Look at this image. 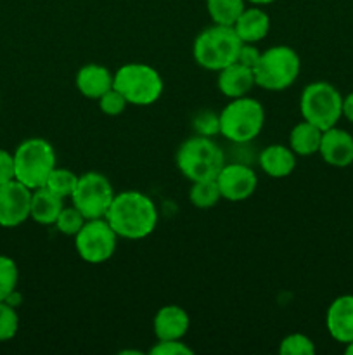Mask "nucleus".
Returning <instances> with one entry per match:
<instances>
[{
	"instance_id": "obj_1",
	"label": "nucleus",
	"mask_w": 353,
	"mask_h": 355,
	"mask_svg": "<svg viewBox=\"0 0 353 355\" xmlns=\"http://www.w3.org/2000/svg\"><path fill=\"white\" fill-rule=\"evenodd\" d=\"M107 222L118 238L138 241L154 232L158 225V208L147 194L128 189L114 194L106 214Z\"/></svg>"
},
{
	"instance_id": "obj_2",
	"label": "nucleus",
	"mask_w": 353,
	"mask_h": 355,
	"mask_svg": "<svg viewBox=\"0 0 353 355\" xmlns=\"http://www.w3.org/2000/svg\"><path fill=\"white\" fill-rule=\"evenodd\" d=\"M175 163L179 172L190 182L217 179L225 165V155L213 137L192 135L176 149Z\"/></svg>"
},
{
	"instance_id": "obj_3",
	"label": "nucleus",
	"mask_w": 353,
	"mask_h": 355,
	"mask_svg": "<svg viewBox=\"0 0 353 355\" xmlns=\"http://www.w3.org/2000/svg\"><path fill=\"white\" fill-rule=\"evenodd\" d=\"M242 42L232 26L211 24L201 31L192 44V55L197 66L218 73L225 66L237 61Z\"/></svg>"
},
{
	"instance_id": "obj_4",
	"label": "nucleus",
	"mask_w": 353,
	"mask_h": 355,
	"mask_svg": "<svg viewBox=\"0 0 353 355\" xmlns=\"http://www.w3.org/2000/svg\"><path fill=\"white\" fill-rule=\"evenodd\" d=\"M255 71L256 87L269 92H280L294 85L301 73L300 54L289 45H273L262 51Z\"/></svg>"
},
{
	"instance_id": "obj_5",
	"label": "nucleus",
	"mask_w": 353,
	"mask_h": 355,
	"mask_svg": "<svg viewBox=\"0 0 353 355\" xmlns=\"http://www.w3.org/2000/svg\"><path fill=\"white\" fill-rule=\"evenodd\" d=\"M220 135L234 144L251 142L262 134L265 125V110L258 99L251 96L230 99L218 114Z\"/></svg>"
},
{
	"instance_id": "obj_6",
	"label": "nucleus",
	"mask_w": 353,
	"mask_h": 355,
	"mask_svg": "<svg viewBox=\"0 0 353 355\" xmlns=\"http://www.w3.org/2000/svg\"><path fill=\"white\" fill-rule=\"evenodd\" d=\"M114 89L134 106H151L158 103L165 82L156 68L145 62H127L114 71Z\"/></svg>"
},
{
	"instance_id": "obj_7",
	"label": "nucleus",
	"mask_w": 353,
	"mask_h": 355,
	"mask_svg": "<svg viewBox=\"0 0 353 355\" xmlns=\"http://www.w3.org/2000/svg\"><path fill=\"white\" fill-rule=\"evenodd\" d=\"M54 146L40 137H31L21 142L14 151L16 180L30 189H38L47 184L48 175L55 168Z\"/></svg>"
},
{
	"instance_id": "obj_8",
	"label": "nucleus",
	"mask_w": 353,
	"mask_h": 355,
	"mask_svg": "<svg viewBox=\"0 0 353 355\" xmlns=\"http://www.w3.org/2000/svg\"><path fill=\"white\" fill-rule=\"evenodd\" d=\"M301 118L320 130L336 127L343 118V96L332 83L311 82L300 96Z\"/></svg>"
},
{
	"instance_id": "obj_9",
	"label": "nucleus",
	"mask_w": 353,
	"mask_h": 355,
	"mask_svg": "<svg viewBox=\"0 0 353 355\" xmlns=\"http://www.w3.org/2000/svg\"><path fill=\"white\" fill-rule=\"evenodd\" d=\"M118 239L120 238L106 218H89L76 232L75 250L83 262L100 266L113 259Z\"/></svg>"
},
{
	"instance_id": "obj_10",
	"label": "nucleus",
	"mask_w": 353,
	"mask_h": 355,
	"mask_svg": "<svg viewBox=\"0 0 353 355\" xmlns=\"http://www.w3.org/2000/svg\"><path fill=\"white\" fill-rule=\"evenodd\" d=\"M114 194L116 193L113 184L104 173L85 172L78 177V184L69 200L73 207L78 208L83 217L89 220V218L106 217Z\"/></svg>"
},
{
	"instance_id": "obj_11",
	"label": "nucleus",
	"mask_w": 353,
	"mask_h": 355,
	"mask_svg": "<svg viewBox=\"0 0 353 355\" xmlns=\"http://www.w3.org/2000/svg\"><path fill=\"white\" fill-rule=\"evenodd\" d=\"M31 193L16 179L0 186V227H19L30 218Z\"/></svg>"
},
{
	"instance_id": "obj_12",
	"label": "nucleus",
	"mask_w": 353,
	"mask_h": 355,
	"mask_svg": "<svg viewBox=\"0 0 353 355\" xmlns=\"http://www.w3.org/2000/svg\"><path fill=\"white\" fill-rule=\"evenodd\" d=\"M221 200L239 203L255 194L258 187V175L251 166L244 163H225L217 177Z\"/></svg>"
},
{
	"instance_id": "obj_13",
	"label": "nucleus",
	"mask_w": 353,
	"mask_h": 355,
	"mask_svg": "<svg viewBox=\"0 0 353 355\" xmlns=\"http://www.w3.org/2000/svg\"><path fill=\"white\" fill-rule=\"evenodd\" d=\"M318 155L329 166L346 168L353 163V135L338 127L327 128L322 132Z\"/></svg>"
},
{
	"instance_id": "obj_14",
	"label": "nucleus",
	"mask_w": 353,
	"mask_h": 355,
	"mask_svg": "<svg viewBox=\"0 0 353 355\" xmlns=\"http://www.w3.org/2000/svg\"><path fill=\"white\" fill-rule=\"evenodd\" d=\"M325 328L339 343L353 342V295L336 297L325 312Z\"/></svg>"
},
{
	"instance_id": "obj_15",
	"label": "nucleus",
	"mask_w": 353,
	"mask_h": 355,
	"mask_svg": "<svg viewBox=\"0 0 353 355\" xmlns=\"http://www.w3.org/2000/svg\"><path fill=\"white\" fill-rule=\"evenodd\" d=\"M114 73L107 69L106 66L97 64V62H89L82 66L75 76L76 90L87 99L97 101L100 96L113 89Z\"/></svg>"
},
{
	"instance_id": "obj_16",
	"label": "nucleus",
	"mask_w": 353,
	"mask_h": 355,
	"mask_svg": "<svg viewBox=\"0 0 353 355\" xmlns=\"http://www.w3.org/2000/svg\"><path fill=\"white\" fill-rule=\"evenodd\" d=\"M217 87L228 99H237V97L249 96V92L256 87L255 71L251 68H248V66L235 61L218 71Z\"/></svg>"
},
{
	"instance_id": "obj_17",
	"label": "nucleus",
	"mask_w": 353,
	"mask_h": 355,
	"mask_svg": "<svg viewBox=\"0 0 353 355\" xmlns=\"http://www.w3.org/2000/svg\"><path fill=\"white\" fill-rule=\"evenodd\" d=\"M152 328L156 340H183L189 333L190 318L180 305H165L156 312Z\"/></svg>"
},
{
	"instance_id": "obj_18",
	"label": "nucleus",
	"mask_w": 353,
	"mask_h": 355,
	"mask_svg": "<svg viewBox=\"0 0 353 355\" xmlns=\"http://www.w3.org/2000/svg\"><path fill=\"white\" fill-rule=\"evenodd\" d=\"M272 21L260 6L246 7L234 23V31L242 44H258L270 33Z\"/></svg>"
},
{
	"instance_id": "obj_19",
	"label": "nucleus",
	"mask_w": 353,
	"mask_h": 355,
	"mask_svg": "<svg viewBox=\"0 0 353 355\" xmlns=\"http://www.w3.org/2000/svg\"><path fill=\"white\" fill-rule=\"evenodd\" d=\"M260 168L270 179H286L296 168V155L286 144L265 146L260 153Z\"/></svg>"
},
{
	"instance_id": "obj_20",
	"label": "nucleus",
	"mask_w": 353,
	"mask_h": 355,
	"mask_svg": "<svg viewBox=\"0 0 353 355\" xmlns=\"http://www.w3.org/2000/svg\"><path fill=\"white\" fill-rule=\"evenodd\" d=\"M64 208V200L52 193L48 187H38L31 193L30 218L40 225H54Z\"/></svg>"
},
{
	"instance_id": "obj_21",
	"label": "nucleus",
	"mask_w": 353,
	"mask_h": 355,
	"mask_svg": "<svg viewBox=\"0 0 353 355\" xmlns=\"http://www.w3.org/2000/svg\"><path fill=\"white\" fill-rule=\"evenodd\" d=\"M322 132L317 125L310 123L307 120H301L294 125L289 132V148L293 149L296 156H311L317 155L320 148Z\"/></svg>"
},
{
	"instance_id": "obj_22",
	"label": "nucleus",
	"mask_w": 353,
	"mask_h": 355,
	"mask_svg": "<svg viewBox=\"0 0 353 355\" xmlns=\"http://www.w3.org/2000/svg\"><path fill=\"white\" fill-rule=\"evenodd\" d=\"M246 9V0H206V10L213 24L234 26L237 17Z\"/></svg>"
},
{
	"instance_id": "obj_23",
	"label": "nucleus",
	"mask_w": 353,
	"mask_h": 355,
	"mask_svg": "<svg viewBox=\"0 0 353 355\" xmlns=\"http://www.w3.org/2000/svg\"><path fill=\"white\" fill-rule=\"evenodd\" d=\"M189 189V200L192 207L199 208V210H210L215 208L221 200L220 189H218L217 179L211 180H197V182H190Z\"/></svg>"
},
{
	"instance_id": "obj_24",
	"label": "nucleus",
	"mask_w": 353,
	"mask_h": 355,
	"mask_svg": "<svg viewBox=\"0 0 353 355\" xmlns=\"http://www.w3.org/2000/svg\"><path fill=\"white\" fill-rule=\"evenodd\" d=\"M78 173H75L73 170L55 166L51 175H48L45 187H48L52 193L61 196L62 200H68V198H71L73 191H75L76 184H78Z\"/></svg>"
},
{
	"instance_id": "obj_25",
	"label": "nucleus",
	"mask_w": 353,
	"mask_h": 355,
	"mask_svg": "<svg viewBox=\"0 0 353 355\" xmlns=\"http://www.w3.org/2000/svg\"><path fill=\"white\" fill-rule=\"evenodd\" d=\"M19 269L10 257L0 255V302H6L12 291L17 290Z\"/></svg>"
},
{
	"instance_id": "obj_26",
	"label": "nucleus",
	"mask_w": 353,
	"mask_h": 355,
	"mask_svg": "<svg viewBox=\"0 0 353 355\" xmlns=\"http://www.w3.org/2000/svg\"><path fill=\"white\" fill-rule=\"evenodd\" d=\"M280 355H314L315 343L311 342L310 336L303 333H291L280 340L279 345Z\"/></svg>"
},
{
	"instance_id": "obj_27",
	"label": "nucleus",
	"mask_w": 353,
	"mask_h": 355,
	"mask_svg": "<svg viewBox=\"0 0 353 355\" xmlns=\"http://www.w3.org/2000/svg\"><path fill=\"white\" fill-rule=\"evenodd\" d=\"M87 218L83 217L82 211L78 210L76 207H66L61 210V214H59L57 220H55V227H57V231L61 232V234L64 236H71V238H75L76 232L82 229V225L85 224Z\"/></svg>"
},
{
	"instance_id": "obj_28",
	"label": "nucleus",
	"mask_w": 353,
	"mask_h": 355,
	"mask_svg": "<svg viewBox=\"0 0 353 355\" xmlns=\"http://www.w3.org/2000/svg\"><path fill=\"white\" fill-rule=\"evenodd\" d=\"M19 329V315L16 307L7 302H0V342H9L17 335Z\"/></svg>"
},
{
	"instance_id": "obj_29",
	"label": "nucleus",
	"mask_w": 353,
	"mask_h": 355,
	"mask_svg": "<svg viewBox=\"0 0 353 355\" xmlns=\"http://www.w3.org/2000/svg\"><path fill=\"white\" fill-rule=\"evenodd\" d=\"M97 103H99V110L102 111L106 116H120L128 106L127 99H125L114 87L111 90H107L104 96H100L99 99H97Z\"/></svg>"
},
{
	"instance_id": "obj_30",
	"label": "nucleus",
	"mask_w": 353,
	"mask_h": 355,
	"mask_svg": "<svg viewBox=\"0 0 353 355\" xmlns=\"http://www.w3.org/2000/svg\"><path fill=\"white\" fill-rule=\"evenodd\" d=\"M194 130L199 135H206V137H213V135L220 134V120H218V114L213 111H199V113L194 116Z\"/></svg>"
},
{
	"instance_id": "obj_31",
	"label": "nucleus",
	"mask_w": 353,
	"mask_h": 355,
	"mask_svg": "<svg viewBox=\"0 0 353 355\" xmlns=\"http://www.w3.org/2000/svg\"><path fill=\"white\" fill-rule=\"evenodd\" d=\"M151 355H192L194 350L183 340H158L149 350Z\"/></svg>"
},
{
	"instance_id": "obj_32",
	"label": "nucleus",
	"mask_w": 353,
	"mask_h": 355,
	"mask_svg": "<svg viewBox=\"0 0 353 355\" xmlns=\"http://www.w3.org/2000/svg\"><path fill=\"white\" fill-rule=\"evenodd\" d=\"M16 179V168H14V153L0 149V186Z\"/></svg>"
},
{
	"instance_id": "obj_33",
	"label": "nucleus",
	"mask_w": 353,
	"mask_h": 355,
	"mask_svg": "<svg viewBox=\"0 0 353 355\" xmlns=\"http://www.w3.org/2000/svg\"><path fill=\"white\" fill-rule=\"evenodd\" d=\"M260 55H262V51L256 47V44H242L241 49H239L237 62L248 66V68H255L260 61Z\"/></svg>"
},
{
	"instance_id": "obj_34",
	"label": "nucleus",
	"mask_w": 353,
	"mask_h": 355,
	"mask_svg": "<svg viewBox=\"0 0 353 355\" xmlns=\"http://www.w3.org/2000/svg\"><path fill=\"white\" fill-rule=\"evenodd\" d=\"M343 116L353 123V92H350L348 96L343 97Z\"/></svg>"
},
{
	"instance_id": "obj_35",
	"label": "nucleus",
	"mask_w": 353,
	"mask_h": 355,
	"mask_svg": "<svg viewBox=\"0 0 353 355\" xmlns=\"http://www.w3.org/2000/svg\"><path fill=\"white\" fill-rule=\"evenodd\" d=\"M246 2H249V3H251V6L263 7V6H270V3H273V2H275V0H246Z\"/></svg>"
},
{
	"instance_id": "obj_36",
	"label": "nucleus",
	"mask_w": 353,
	"mask_h": 355,
	"mask_svg": "<svg viewBox=\"0 0 353 355\" xmlns=\"http://www.w3.org/2000/svg\"><path fill=\"white\" fill-rule=\"evenodd\" d=\"M346 354H348V355H353V342L346 343Z\"/></svg>"
}]
</instances>
